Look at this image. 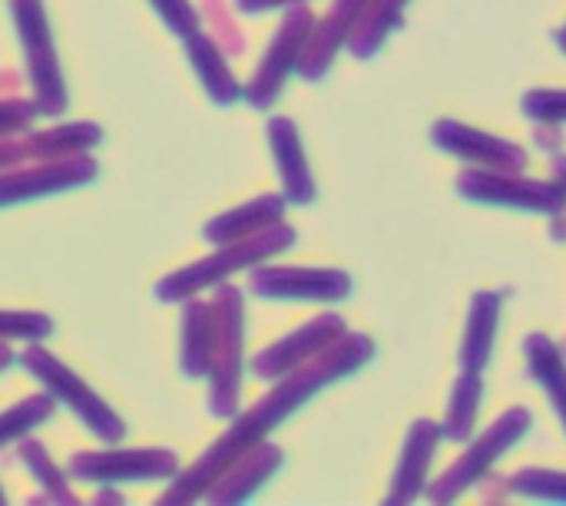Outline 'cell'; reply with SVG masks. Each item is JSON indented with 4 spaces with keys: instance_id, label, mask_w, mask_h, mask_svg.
Segmentation results:
<instances>
[{
    "instance_id": "obj_1",
    "label": "cell",
    "mask_w": 566,
    "mask_h": 506,
    "mask_svg": "<svg viewBox=\"0 0 566 506\" xmlns=\"http://www.w3.org/2000/svg\"><path fill=\"white\" fill-rule=\"evenodd\" d=\"M375 355V345L368 335H345L335 345H328L322 355H315L308 365L289 371L252 411H245L166 494L163 504H192L209 494V487L255 444L269 438L272 428H279L292 411H298L312 394H318L325 384L358 371Z\"/></svg>"
},
{
    "instance_id": "obj_2",
    "label": "cell",
    "mask_w": 566,
    "mask_h": 506,
    "mask_svg": "<svg viewBox=\"0 0 566 506\" xmlns=\"http://www.w3.org/2000/svg\"><path fill=\"white\" fill-rule=\"evenodd\" d=\"M292 242H295V229H289V225H269V229L255 232L252 239L226 242L216 255H209V259H202V262H196L189 268H179L176 275L163 278L156 285V295H159V302H186L196 292L226 282L232 272H239L245 265H259V262L279 255Z\"/></svg>"
},
{
    "instance_id": "obj_3",
    "label": "cell",
    "mask_w": 566,
    "mask_h": 506,
    "mask_svg": "<svg viewBox=\"0 0 566 506\" xmlns=\"http://www.w3.org/2000/svg\"><path fill=\"white\" fill-rule=\"evenodd\" d=\"M13 20L20 30V43L27 53V76L36 93V113L40 116H63L66 113V86L60 76L53 33L43 13L40 0H10Z\"/></svg>"
},
{
    "instance_id": "obj_4",
    "label": "cell",
    "mask_w": 566,
    "mask_h": 506,
    "mask_svg": "<svg viewBox=\"0 0 566 506\" xmlns=\"http://www.w3.org/2000/svg\"><path fill=\"white\" fill-rule=\"evenodd\" d=\"M23 368L60 401V404H66L86 428H90V434H96L99 441H106V444H116V441H123V434H126V428H123V421L109 411V404L93 391V388H86L63 361H56L50 351H43V348H27L23 351Z\"/></svg>"
},
{
    "instance_id": "obj_5",
    "label": "cell",
    "mask_w": 566,
    "mask_h": 506,
    "mask_svg": "<svg viewBox=\"0 0 566 506\" xmlns=\"http://www.w3.org/2000/svg\"><path fill=\"white\" fill-rule=\"evenodd\" d=\"M216 312V348H212V394L209 411L216 418H232L239 401V375H242V295L232 285L219 288L212 302Z\"/></svg>"
},
{
    "instance_id": "obj_6",
    "label": "cell",
    "mask_w": 566,
    "mask_h": 506,
    "mask_svg": "<svg viewBox=\"0 0 566 506\" xmlns=\"http://www.w3.org/2000/svg\"><path fill=\"white\" fill-rule=\"evenodd\" d=\"M531 411L527 408H514V411H507L504 418H497L484 434H481V441L478 444H471L468 447V454L428 491V497L434 500V504H448V500H458L468 487H474L494 464H497V457H504V451H511L527 431H531Z\"/></svg>"
},
{
    "instance_id": "obj_7",
    "label": "cell",
    "mask_w": 566,
    "mask_h": 506,
    "mask_svg": "<svg viewBox=\"0 0 566 506\" xmlns=\"http://www.w3.org/2000/svg\"><path fill=\"white\" fill-rule=\"evenodd\" d=\"M312 30H315L312 10L302 7V3H295L292 13L282 20L275 40L269 43V50H265V56H262V63H259V70H255V76H252V83H249V89H245V96H249V103H252L255 109H269V106L279 99L285 80H289L292 70H298V63H302V53H305V46H308Z\"/></svg>"
},
{
    "instance_id": "obj_8",
    "label": "cell",
    "mask_w": 566,
    "mask_h": 506,
    "mask_svg": "<svg viewBox=\"0 0 566 506\" xmlns=\"http://www.w3.org/2000/svg\"><path fill=\"white\" fill-rule=\"evenodd\" d=\"M458 189L474 202H494V205H517L534 212H560L564 209V186L560 182H531L517 179V172H478L468 169L458 179Z\"/></svg>"
},
{
    "instance_id": "obj_9",
    "label": "cell",
    "mask_w": 566,
    "mask_h": 506,
    "mask_svg": "<svg viewBox=\"0 0 566 506\" xmlns=\"http://www.w3.org/2000/svg\"><path fill=\"white\" fill-rule=\"evenodd\" d=\"M179 471L172 451H113V454H76L70 474L96 484H129V481H163Z\"/></svg>"
},
{
    "instance_id": "obj_10",
    "label": "cell",
    "mask_w": 566,
    "mask_h": 506,
    "mask_svg": "<svg viewBox=\"0 0 566 506\" xmlns=\"http://www.w3.org/2000/svg\"><path fill=\"white\" fill-rule=\"evenodd\" d=\"M252 292L275 302H342L352 278L338 268H259L252 272Z\"/></svg>"
},
{
    "instance_id": "obj_11",
    "label": "cell",
    "mask_w": 566,
    "mask_h": 506,
    "mask_svg": "<svg viewBox=\"0 0 566 506\" xmlns=\"http://www.w3.org/2000/svg\"><path fill=\"white\" fill-rule=\"evenodd\" d=\"M345 318L338 315H322V318H312L305 321L298 331H292L289 338L275 341L269 351H262L255 361H252V371L265 381L272 378H285L289 371L302 368L305 361H312L315 355H322L328 345H335L338 338H345Z\"/></svg>"
},
{
    "instance_id": "obj_12",
    "label": "cell",
    "mask_w": 566,
    "mask_h": 506,
    "mask_svg": "<svg viewBox=\"0 0 566 506\" xmlns=\"http://www.w3.org/2000/svg\"><path fill=\"white\" fill-rule=\"evenodd\" d=\"M96 179V162L86 159V156H60V159H50V162H40V166H30V169H7L3 172V182H0V199L3 205H13L20 199H36V196H46V192H63V189H73V186H83V182H93Z\"/></svg>"
},
{
    "instance_id": "obj_13",
    "label": "cell",
    "mask_w": 566,
    "mask_h": 506,
    "mask_svg": "<svg viewBox=\"0 0 566 506\" xmlns=\"http://www.w3.org/2000/svg\"><path fill=\"white\" fill-rule=\"evenodd\" d=\"M434 143L474 166H484V169H497V172H521L527 166V152L507 139H497V136H488V133H478L464 123H451V119H441L434 126Z\"/></svg>"
},
{
    "instance_id": "obj_14",
    "label": "cell",
    "mask_w": 566,
    "mask_h": 506,
    "mask_svg": "<svg viewBox=\"0 0 566 506\" xmlns=\"http://www.w3.org/2000/svg\"><path fill=\"white\" fill-rule=\"evenodd\" d=\"M371 0H335L332 13L315 23L312 36H308V46L302 53V63H298V76L305 80H322L332 66V60L338 56L342 46H348L365 7Z\"/></svg>"
},
{
    "instance_id": "obj_15",
    "label": "cell",
    "mask_w": 566,
    "mask_h": 506,
    "mask_svg": "<svg viewBox=\"0 0 566 506\" xmlns=\"http://www.w3.org/2000/svg\"><path fill=\"white\" fill-rule=\"evenodd\" d=\"M444 438V428L434 421H415L405 441V451L398 457V471H395V487L388 494V504H411L421 497L424 484H428V467L434 457L438 441Z\"/></svg>"
},
{
    "instance_id": "obj_16",
    "label": "cell",
    "mask_w": 566,
    "mask_h": 506,
    "mask_svg": "<svg viewBox=\"0 0 566 506\" xmlns=\"http://www.w3.org/2000/svg\"><path fill=\"white\" fill-rule=\"evenodd\" d=\"M282 467V451L272 444H255L252 451H245L212 487H209V500L212 504H239L249 500L275 471Z\"/></svg>"
},
{
    "instance_id": "obj_17",
    "label": "cell",
    "mask_w": 566,
    "mask_h": 506,
    "mask_svg": "<svg viewBox=\"0 0 566 506\" xmlns=\"http://www.w3.org/2000/svg\"><path fill=\"white\" fill-rule=\"evenodd\" d=\"M103 139V129L96 123H70V126H60V129H46V133H36L30 139H23L17 146V139H3V166L13 162V156L20 152L23 159H60V156H76L83 149H93L96 143Z\"/></svg>"
},
{
    "instance_id": "obj_18",
    "label": "cell",
    "mask_w": 566,
    "mask_h": 506,
    "mask_svg": "<svg viewBox=\"0 0 566 506\" xmlns=\"http://www.w3.org/2000/svg\"><path fill=\"white\" fill-rule=\"evenodd\" d=\"M269 143L272 152L279 159V172H282V186H285V199H292L295 205H305L315 199V179L305 166V152L298 143V129L292 119L275 116L269 119Z\"/></svg>"
},
{
    "instance_id": "obj_19",
    "label": "cell",
    "mask_w": 566,
    "mask_h": 506,
    "mask_svg": "<svg viewBox=\"0 0 566 506\" xmlns=\"http://www.w3.org/2000/svg\"><path fill=\"white\" fill-rule=\"evenodd\" d=\"M212 348H216V312L212 305L189 298L182 312V371L189 378L209 375Z\"/></svg>"
},
{
    "instance_id": "obj_20",
    "label": "cell",
    "mask_w": 566,
    "mask_h": 506,
    "mask_svg": "<svg viewBox=\"0 0 566 506\" xmlns=\"http://www.w3.org/2000/svg\"><path fill=\"white\" fill-rule=\"evenodd\" d=\"M282 212H285V202H282V199L262 196V199H255V202H249V205H242V209H232V212L212 219V222L202 229V235H206L209 242H216V245L239 242V239H249V232H262V229H269V225H279Z\"/></svg>"
},
{
    "instance_id": "obj_21",
    "label": "cell",
    "mask_w": 566,
    "mask_h": 506,
    "mask_svg": "<svg viewBox=\"0 0 566 506\" xmlns=\"http://www.w3.org/2000/svg\"><path fill=\"white\" fill-rule=\"evenodd\" d=\"M497 312H501L497 295H491V292L474 295L471 318H468V335H464V348H461V368H468V371H484L488 368L494 335H497Z\"/></svg>"
},
{
    "instance_id": "obj_22",
    "label": "cell",
    "mask_w": 566,
    "mask_h": 506,
    "mask_svg": "<svg viewBox=\"0 0 566 506\" xmlns=\"http://www.w3.org/2000/svg\"><path fill=\"white\" fill-rule=\"evenodd\" d=\"M182 43H186V53H189V60H192V66H196V73H199V80L206 83L209 96H212L216 103H222V106L235 103V99L242 96V89H239L235 76L229 73L226 60L219 56V46H216L209 36H202L199 30L189 33V36H182Z\"/></svg>"
},
{
    "instance_id": "obj_23",
    "label": "cell",
    "mask_w": 566,
    "mask_h": 506,
    "mask_svg": "<svg viewBox=\"0 0 566 506\" xmlns=\"http://www.w3.org/2000/svg\"><path fill=\"white\" fill-rule=\"evenodd\" d=\"M524 348H527V365H531L534 378L551 394V404H554L557 418L564 421L566 428V365L560 348L544 335H531Z\"/></svg>"
},
{
    "instance_id": "obj_24",
    "label": "cell",
    "mask_w": 566,
    "mask_h": 506,
    "mask_svg": "<svg viewBox=\"0 0 566 506\" xmlns=\"http://www.w3.org/2000/svg\"><path fill=\"white\" fill-rule=\"evenodd\" d=\"M405 3H408V0H371V3L365 7V13H361L355 33H352V40H348V50H352L355 56H361V60L371 56V53H378V46L388 40V33L401 23Z\"/></svg>"
},
{
    "instance_id": "obj_25",
    "label": "cell",
    "mask_w": 566,
    "mask_h": 506,
    "mask_svg": "<svg viewBox=\"0 0 566 506\" xmlns=\"http://www.w3.org/2000/svg\"><path fill=\"white\" fill-rule=\"evenodd\" d=\"M481 371H461L454 391H451V404H448V421L441 424L444 428V438L451 441H464L478 421V404H481Z\"/></svg>"
},
{
    "instance_id": "obj_26",
    "label": "cell",
    "mask_w": 566,
    "mask_h": 506,
    "mask_svg": "<svg viewBox=\"0 0 566 506\" xmlns=\"http://www.w3.org/2000/svg\"><path fill=\"white\" fill-rule=\"evenodd\" d=\"M20 461H23V467L36 477V484L40 487H46L50 491V497L46 500H60V504H73V497L66 494V484H63V477H60V471L53 467V461L46 457V451L36 444V441H27L23 447H20Z\"/></svg>"
},
{
    "instance_id": "obj_27",
    "label": "cell",
    "mask_w": 566,
    "mask_h": 506,
    "mask_svg": "<svg viewBox=\"0 0 566 506\" xmlns=\"http://www.w3.org/2000/svg\"><path fill=\"white\" fill-rule=\"evenodd\" d=\"M53 394L50 398H30V401H20V404H13L7 414H3V431H0V438H3V444H10V441H17L20 434H27L30 428H36V424H43L50 414H53Z\"/></svg>"
},
{
    "instance_id": "obj_28",
    "label": "cell",
    "mask_w": 566,
    "mask_h": 506,
    "mask_svg": "<svg viewBox=\"0 0 566 506\" xmlns=\"http://www.w3.org/2000/svg\"><path fill=\"white\" fill-rule=\"evenodd\" d=\"M514 494L541 497V500H566V474L554 471H524L511 481Z\"/></svg>"
},
{
    "instance_id": "obj_29",
    "label": "cell",
    "mask_w": 566,
    "mask_h": 506,
    "mask_svg": "<svg viewBox=\"0 0 566 506\" xmlns=\"http://www.w3.org/2000/svg\"><path fill=\"white\" fill-rule=\"evenodd\" d=\"M524 113L531 119L564 123L566 119V89H534L524 96Z\"/></svg>"
},
{
    "instance_id": "obj_30",
    "label": "cell",
    "mask_w": 566,
    "mask_h": 506,
    "mask_svg": "<svg viewBox=\"0 0 566 506\" xmlns=\"http://www.w3.org/2000/svg\"><path fill=\"white\" fill-rule=\"evenodd\" d=\"M53 331V321L46 315H27V312H7L3 315V335L7 338H46Z\"/></svg>"
},
{
    "instance_id": "obj_31",
    "label": "cell",
    "mask_w": 566,
    "mask_h": 506,
    "mask_svg": "<svg viewBox=\"0 0 566 506\" xmlns=\"http://www.w3.org/2000/svg\"><path fill=\"white\" fill-rule=\"evenodd\" d=\"M153 3H156L159 17H163L179 36H189V33L199 30V17H196V10H192L189 0H153Z\"/></svg>"
},
{
    "instance_id": "obj_32",
    "label": "cell",
    "mask_w": 566,
    "mask_h": 506,
    "mask_svg": "<svg viewBox=\"0 0 566 506\" xmlns=\"http://www.w3.org/2000/svg\"><path fill=\"white\" fill-rule=\"evenodd\" d=\"M33 109H36V103L7 99V103H3V139L13 136V129H17L20 123H30V116H40V113H33Z\"/></svg>"
},
{
    "instance_id": "obj_33",
    "label": "cell",
    "mask_w": 566,
    "mask_h": 506,
    "mask_svg": "<svg viewBox=\"0 0 566 506\" xmlns=\"http://www.w3.org/2000/svg\"><path fill=\"white\" fill-rule=\"evenodd\" d=\"M239 3V10H245V13H259V10H275V7H295V3H305V0H235Z\"/></svg>"
},
{
    "instance_id": "obj_34",
    "label": "cell",
    "mask_w": 566,
    "mask_h": 506,
    "mask_svg": "<svg viewBox=\"0 0 566 506\" xmlns=\"http://www.w3.org/2000/svg\"><path fill=\"white\" fill-rule=\"evenodd\" d=\"M554 172H557V179H560V186L566 189V159L560 156V159H554Z\"/></svg>"
},
{
    "instance_id": "obj_35",
    "label": "cell",
    "mask_w": 566,
    "mask_h": 506,
    "mask_svg": "<svg viewBox=\"0 0 566 506\" xmlns=\"http://www.w3.org/2000/svg\"><path fill=\"white\" fill-rule=\"evenodd\" d=\"M557 43H560V50H564V53H566V27H564V30H560V33H557Z\"/></svg>"
}]
</instances>
